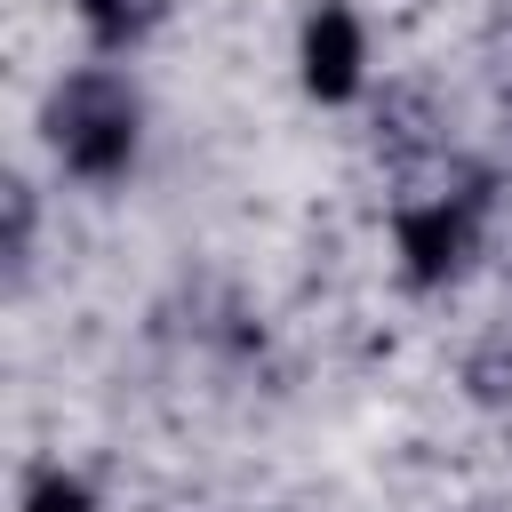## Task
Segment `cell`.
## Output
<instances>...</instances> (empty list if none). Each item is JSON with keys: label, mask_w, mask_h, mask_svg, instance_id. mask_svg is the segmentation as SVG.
<instances>
[{"label": "cell", "mask_w": 512, "mask_h": 512, "mask_svg": "<svg viewBox=\"0 0 512 512\" xmlns=\"http://www.w3.org/2000/svg\"><path fill=\"white\" fill-rule=\"evenodd\" d=\"M72 16H80V32H88L96 48H136V40L152 32L160 0H72Z\"/></svg>", "instance_id": "4"}, {"label": "cell", "mask_w": 512, "mask_h": 512, "mask_svg": "<svg viewBox=\"0 0 512 512\" xmlns=\"http://www.w3.org/2000/svg\"><path fill=\"white\" fill-rule=\"evenodd\" d=\"M296 72H304V96L320 104H352L360 80H368V32L344 0H320L304 16V40H296Z\"/></svg>", "instance_id": "3"}, {"label": "cell", "mask_w": 512, "mask_h": 512, "mask_svg": "<svg viewBox=\"0 0 512 512\" xmlns=\"http://www.w3.org/2000/svg\"><path fill=\"white\" fill-rule=\"evenodd\" d=\"M392 248H400V280L408 288H448L472 248H480V200L472 192H432V200H408L392 216Z\"/></svg>", "instance_id": "2"}, {"label": "cell", "mask_w": 512, "mask_h": 512, "mask_svg": "<svg viewBox=\"0 0 512 512\" xmlns=\"http://www.w3.org/2000/svg\"><path fill=\"white\" fill-rule=\"evenodd\" d=\"M136 136H144V104H136L128 72L88 64V72L56 80V96H48V152L80 184H120L128 160H136Z\"/></svg>", "instance_id": "1"}, {"label": "cell", "mask_w": 512, "mask_h": 512, "mask_svg": "<svg viewBox=\"0 0 512 512\" xmlns=\"http://www.w3.org/2000/svg\"><path fill=\"white\" fill-rule=\"evenodd\" d=\"M464 384L480 392V400H512V336L496 328L480 352H472V368H464Z\"/></svg>", "instance_id": "5"}, {"label": "cell", "mask_w": 512, "mask_h": 512, "mask_svg": "<svg viewBox=\"0 0 512 512\" xmlns=\"http://www.w3.org/2000/svg\"><path fill=\"white\" fill-rule=\"evenodd\" d=\"M24 512H96V496H88L80 472H40V480L24 488Z\"/></svg>", "instance_id": "6"}]
</instances>
